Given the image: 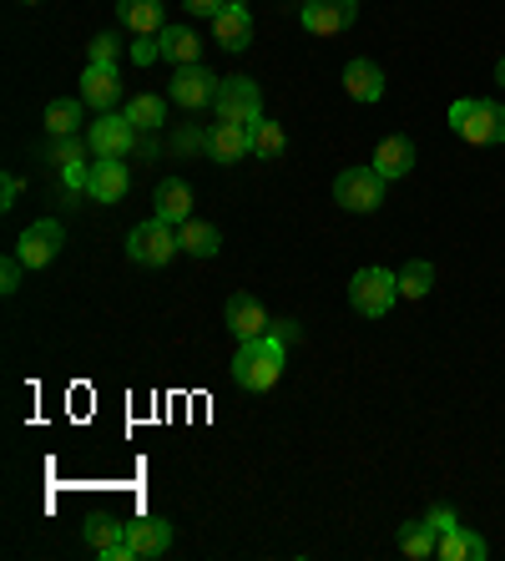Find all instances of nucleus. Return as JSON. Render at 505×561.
<instances>
[{
    "label": "nucleus",
    "instance_id": "obj_1",
    "mask_svg": "<svg viewBox=\"0 0 505 561\" xmlns=\"http://www.w3.org/2000/svg\"><path fill=\"white\" fill-rule=\"evenodd\" d=\"M284 359H288V344L268 329L263 340L238 344V354H233V385H238V390H248V394L273 390V385L284 379Z\"/></svg>",
    "mask_w": 505,
    "mask_h": 561
},
{
    "label": "nucleus",
    "instance_id": "obj_2",
    "mask_svg": "<svg viewBox=\"0 0 505 561\" xmlns=\"http://www.w3.org/2000/svg\"><path fill=\"white\" fill-rule=\"evenodd\" d=\"M450 127L475 147H501L505 142V106L485 102V96H460L450 106Z\"/></svg>",
    "mask_w": 505,
    "mask_h": 561
},
{
    "label": "nucleus",
    "instance_id": "obj_3",
    "mask_svg": "<svg viewBox=\"0 0 505 561\" xmlns=\"http://www.w3.org/2000/svg\"><path fill=\"white\" fill-rule=\"evenodd\" d=\"M177 253H182L177 228H172V222H162L157 213L127 233V259L142 263V268H162V263H172Z\"/></svg>",
    "mask_w": 505,
    "mask_h": 561
},
{
    "label": "nucleus",
    "instance_id": "obj_4",
    "mask_svg": "<svg viewBox=\"0 0 505 561\" xmlns=\"http://www.w3.org/2000/svg\"><path fill=\"white\" fill-rule=\"evenodd\" d=\"M400 299V274H389V268H359L349 284V309L359 319H385Z\"/></svg>",
    "mask_w": 505,
    "mask_h": 561
},
{
    "label": "nucleus",
    "instance_id": "obj_5",
    "mask_svg": "<svg viewBox=\"0 0 505 561\" xmlns=\"http://www.w3.org/2000/svg\"><path fill=\"white\" fill-rule=\"evenodd\" d=\"M218 122H238V127H259L263 122V87L253 77H228L218 102H213Z\"/></svg>",
    "mask_w": 505,
    "mask_h": 561
},
{
    "label": "nucleus",
    "instance_id": "obj_6",
    "mask_svg": "<svg viewBox=\"0 0 505 561\" xmlns=\"http://www.w3.org/2000/svg\"><path fill=\"white\" fill-rule=\"evenodd\" d=\"M389 193V178H379L375 168H349L334 178V203L344 213H375Z\"/></svg>",
    "mask_w": 505,
    "mask_h": 561
},
{
    "label": "nucleus",
    "instance_id": "obj_7",
    "mask_svg": "<svg viewBox=\"0 0 505 561\" xmlns=\"http://www.w3.org/2000/svg\"><path fill=\"white\" fill-rule=\"evenodd\" d=\"M137 137H142V131L127 122V112H102V117L87 127L91 157H131L137 152Z\"/></svg>",
    "mask_w": 505,
    "mask_h": 561
},
{
    "label": "nucleus",
    "instance_id": "obj_8",
    "mask_svg": "<svg viewBox=\"0 0 505 561\" xmlns=\"http://www.w3.org/2000/svg\"><path fill=\"white\" fill-rule=\"evenodd\" d=\"M218 92H222V77H213L203 61L177 66V71H172V81H168V96L177 106H187V112H197V106H213V102H218Z\"/></svg>",
    "mask_w": 505,
    "mask_h": 561
},
{
    "label": "nucleus",
    "instance_id": "obj_9",
    "mask_svg": "<svg viewBox=\"0 0 505 561\" xmlns=\"http://www.w3.org/2000/svg\"><path fill=\"white\" fill-rule=\"evenodd\" d=\"M298 21L313 36H344V31L359 21V0H303L298 5Z\"/></svg>",
    "mask_w": 505,
    "mask_h": 561
},
{
    "label": "nucleus",
    "instance_id": "obj_10",
    "mask_svg": "<svg viewBox=\"0 0 505 561\" xmlns=\"http://www.w3.org/2000/svg\"><path fill=\"white\" fill-rule=\"evenodd\" d=\"M61 243H66V228H61V222H56V218H41V222H31L26 233L15 238V259H21L31 274H36V268H46V263L61 253Z\"/></svg>",
    "mask_w": 505,
    "mask_h": 561
},
{
    "label": "nucleus",
    "instance_id": "obj_11",
    "mask_svg": "<svg viewBox=\"0 0 505 561\" xmlns=\"http://www.w3.org/2000/svg\"><path fill=\"white\" fill-rule=\"evenodd\" d=\"M131 187V172H127V157H96L91 162V178H87V197L91 203H122Z\"/></svg>",
    "mask_w": 505,
    "mask_h": 561
},
{
    "label": "nucleus",
    "instance_id": "obj_12",
    "mask_svg": "<svg viewBox=\"0 0 505 561\" xmlns=\"http://www.w3.org/2000/svg\"><path fill=\"white\" fill-rule=\"evenodd\" d=\"M228 329H233V340L238 344H248V340H263V334H268L273 329V319H268V309H263L259 299H253V294H233V299H228Z\"/></svg>",
    "mask_w": 505,
    "mask_h": 561
},
{
    "label": "nucleus",
    "instance_id": "obj_13",
    "mask_svg": "<svg viewBox=\"0 0 505 561\" xmlns=\"http://www.w3.org/2000/svg\"><path fill=\"white\" fill-rule=\"evenodd\" d=\"M208 157L218 168H233L243 157H253V131L238 127V122H213L208 127Z\"/></svg>",
    "mask_w": 505,
    "mask_h": 561
},
{
    "label": "nucleus",
    "instance_id": "obj_14",
    "mask_svg": "<svg viewBox=\"0 0 505 561\" xmlns=\"http://www.w3.org/2000/svg\"><path fill=\"white\" fill-rule=\"evenodd\" d=\"M81 102L96 106V112H117V102H122L117 66H87L81 71Z\"/></svg>",
    "mask_w": 505,
    "mask_h": 561
},
{
    "label": "nucleus",
    "instance_id": "obj_15",
    "mask_svg": "<svg viewBox=\"0 0 505 561\" xmlns=\"http://www.w3.org/2000/svg\"><path fill=\"white\" fill-rule=\"evenodd\" d=\"M127 547L137 551V561H147V557H168V547H172V526L162 522V516H137V522H127Z\"/></svg>",
    "mask_w": 505,
    "mask_h": 561
},
{
    "label": "nucleus",
    "instance_id": "obj_16",
    "mask_svg": "<svg viewBox=\"0 0 505 561\" xmlns=\"http://www.w3.org/2000/svg\"><path fill=\"white\" fill-rule=\"evenodd\" d=\"M152 213L162 222H172V228H182V222L193 218V187L182 183V178H162L152 193Z\"/></svg>",
    "mask_w": 505,
    "mask_h": 561
},
{
    "label": "nucleus",
    "instance_id": "obj_17",
    "mask_svg": "<svg viewBox=\"0 0 505 561\" xmlns=\"http://www.w3.org/2000/svg\"><path fill=\"white\" fill-rule=\"evenodd\" d=\"M213 41L222 51H248L253 46V15L243 11V0H233L222 15H213Z\"/></svg>",
    "mask_w": 505,
    "mask_h": 561
},
{
    "label": "nucleus",
    "instance_id": "obj_18",
    "mask_svg": "<svg viewBox=\"0 0 505 561\" xmlns=\"http://www.w3.org/2000/svg\"><path fill=\"white\" fill-rule=\"evenodd\" d=\"M344 92H349L354 102L375 106L379 96H385V71H379V61H369V56H354V61L344 66Z\"/></svg>",
    "mask_w": 505,
    "mask_h": 561
},
{
    "label": "nucleus",
    "instance_id": "obj_19",
    "mask_svg": "<svg viewBox=\"0 0 505 561\" xmlns=\"http://www.w3.org/2000/svg\"><path fill=\"white\" fill-rule=\"evenodd\" d=\"M415 142H410V137H385V142L375 147V162H369V168L379 172V178H389V183H394V178H410V172H415Z\"/></svg>",
    "mask_w": 505,
    "mask_h": 561
},
{
    "label": "nucleus",
    "instance_id": "obj_20",
    "mask_svg": "<svg viewBox=\"0 0 505 561\" xmlns=\"http://www.w3.org/2000/svg\"><path fill=\"white\" fill-rule=\"evenodd\" d=\"M117 21L131 36H162V26H168L162 0H117Z\"/></svg>",
    "mask_w": 505,
    "mask_h": 561
},
{
    "label": "nucleus",
    "instance_id": "obj_21",
    "mask_svg": "<svg viewBox=\"0 0 505 561\" xmlns=\"http://www.w3.org/2000/svg\"><path fill=\"white\" fill-rule=\"evenodd\" d=\"M435 557L440 561H485L491 547H485L470 526H450V531H440V551H435Z\"/></svg>",
    "mask_w": 505,
    "mask_h": 561
},
{
    "label": "nucleus",
    "instance_id": "obj_22",
    "mask_svg": "<svg viewBox=\"0 0 505 561\" xmlns=\"http://www.w3.org/2000/svg\"><path fill=\"white\" fill-rule=\"evenodd\" d=\"M177 238H182V253H193V259H218V249H222V233L203 218H187L177 228Z\"/></svg>",
    "mask_w": 505,
    "mask_h": 561
},
{
    "label": "nucleus",
    "instance_id": "obj_23",
    "mask_svg": "<svg viewBox=\"0 0 505 561\" xmlns=\"http://www.w3.org/2000/svg\"><path fill=\"white\" fill-rule=\"evenodd\" d=\"M157 46H162V61H172V66H193L197 51H203V41H197L187 26H162Z\"/></svg>",
    "mask_w": 505,
    "mask_h": 561
},
{
    "label": "nucleus",
    "instance_id": "obj_24",
    "mask_svg": "<svg viewBox=\"0 0 505 561\" xmlns=\"http://www.w3.org/2000/svg\"><path fill=\"white\" fill-rule=\"evenodd\" d=\"M400 551L410 561H429L435 551H440V531H435L429 522H404L400 526Z\"/></svg>",
    "mask_w": 505,
    "mask_h": 561
},
{
    "label": "nucleus",
    "instance_id": "obj_25",
    "mask_svg": "<svg viewBox=\"0 0 505 561\" xmlns=\"http://www.w3.org/2000/svg\"><path fill=\"white\" fill-rule=\"evenodd\" d=\"M122 112H127V122L137 131H157L162 122H168V102H162V96H152V92L127 96V106H122Z\"/></svg>",
    "mask_w": 505,
    "mask_h": 561
},
{
    "label": "nucleus",
    "instance_id": "obj_26",
    "mask_svg": "<svg viewBox=\"0 0 505 561\" xmlns=\"http://www.w3.org/2000/svg\"><path fill=\"white\" fill-rule=\"evenodd\" d=\"M81 96H56V102H46V131L51 137H77L81 127Z\"/></svg>",
    "mask_w": 505,
    "mask_h": 561
},
{
    "label": "nucleus",
    "instance_id": "obj_27",
    "mask_svg": "<svg viewBox=\"0 0 505 561\" xmlns=\"http://www.w3.org/2000/svg\"><path fill=\"white\" fill-rule=\"evenodd\" d=\"M81 536H87V547L91 551H106V547H117L122 536H127V522H122V516H91L87 526H81Z\"/></svg>",
    "mask_w": 505,
    "mask_h": 561
},
{
    "label": "nucleus",
    "instance_id": "obj_28",
    "mask_svg": "<svg viewBox=\"0 0 505 561\" xmlns=\"http://www.w3.org/2000/svg\"><path fill=\"white\" fill-rule=\"evenodd\" d=\"M248 131H253V157H263V162H278V157L288 152V131L278 127V122L263 117L259 127H248Z\"/></svg>",
    "mask_w": 505,
    "mask_h": 561
},
{
    "label": "nucleus",
    "instance_id": "obj_29",
    "mask_svg": "<svg viewBox=\"0 0 505 561\" xmlns=\"http://www.w3.org/2000/svg\"><path fill=\"white\" fill-rule=\"evenodd\" d=\"M429 288H435V263L425 259H410L400 268V299H425Z\"/></svg>",
    "mask_w": 505,
    "mask_h": 561
},
{
    "label": "nucleus",
    "instance_id": "obj_30",
    "mask_svg": "<svg viewBox=\"0 0 505 561\" xmlns=\"http://www.w3.org/2000/svg\"><path fill=\"white\" fill-rule=\"evenodd\" d=\"M117 56H122V41L112 36V31L91 36V46H87V66H117Z\"/></svg>",
    "mask_w": 505,
    "mask_h": 561
},
{
    "label": "nucleus",
    "instance_id": "obj_31",
    "mask_svg": "<svg viewBox=\"0 0 505 561\" xmlns=\"http://www.w3.org/2000/svg\"><path fill=\"white\" fill-rule=\"evenodd\" d=\"M87 178H91V162L77 157V162H61V187L66 193H87Z\"/></svg>",
    "mask_w": 505,
    "mask_h": 561
},
{
    "label": "nucleus",
    "instance_id": "obj_32",
    "mask_svg": "<svg viewBox=\"0 0 505 561\" xmlns=\"http://www.w3.org/2000/svg\"><path fill=\"white\" fill-rule=\"evenodd\" d=\"M26 274H31V268H26V263H21V259H15V253H11V259L0 263V294H15V288H21V278H26Z\"/></svg>",
    "mask_w": 505,
    "mask_h": 561
},
{
    "label": "nucleus",
    "instance_id": "obj_33",
    "mask_svg": "<svg viewBox=\"0 0 505 561\" xmlns=\"http://www.w3.org/2000/svg\"><path fill=\"white\" fill-rule=\"evenodd\" d=\"M228 5H233V0H182V11H187V15H208V21H213V15H222Z\"/></svg>",
    "mask_w": 505,
    "mask_h": 561
},
{
    "label": "nucleus",
    "instance_id": "obj_34",
    "mask_svg": "<svg viewBox=\"0 0 505 561\" xmlns=\"http://www.w3.org/2000/svg\"><path fill=\"white\" fill-rule=\"evenodd\" d=\"M157 56H162V46H157V36H142V41H137V46H131V61H137V66H152Z\"/></svg>",
    "mask_w": 505,
    "mask_h": 561
},
{
    "label": "nucleus",
    "instance_id": "obj_35",
    "mask_svg": "<svg viewBox=\"0 0 505 561\" xmlns=\"http://www.w3.org/2000/svg\"><path fill=\"white\" fill-rule=\"evenodd\" d=\"M15 197H21V178H15V172H5V178H0V208L11 213Z\"/></svg>",
    "mask_w": 505,
    "mask_h": 561
},
{
    "label": "nucleus",
    "instance_id": "obj_36",
    "mask_svg": "<svg viewBox=\"0 0 505 561\" xmlns=\"http://www.w3.org/2000/svg\"><path fill=\"white\" fill-rule=\"evenodd\" d=\"M429 526H435V531H450V526H460V516H455L450 506H429V516H425Z\"/></svg>",
    "mask_w": 505,
    "mask_h": 561
},
{
    "label": "nucleus",
    "instance_id": "obj_37",
    "mask_svg": "<svg viewBox=\"0 0 505 561\" xmlns=\"http://www.w3.org/2000/svg\"><path fill=\"white\" fill-rule=\"evenodd\" d=\"M177 152H208V131H177Z\"/></svg>",
    "mask_w": 505,
    "mask_h": 561
},
{
    "label": "nucleus",
    "instance_id": "obj_38",
    "mask_svg": "<svg viewBox=\"0 0 505 561\" xmlns=\"http://www.w3.org/2000/svg\"><path fill=\"white\" fill-rule=\"evenodd\" d=\"M273 334H278L284 344H298V340H303V324H298V319H278V324H273Z\"/></svg>",
    "mask_w": 505,
    "mask_h": 561
},
{
    "label": "nucleus",
    "instance_id": "obj_39",
    "mask_svg": "<svg viewBox=\"0 0 505 561\" xmlns=\"http://www.w3.org/2000/svg\"><path fill=\"white\" fill-rule=\"evenodd\" d=\"M495 87H505V56H501V66H495Z\"/></svg>",
    "mask_w": 505,
    "mask_h": 561
},
{
    "label": "nucleus",
    "instance_id": "obj_40",
    "mask_svg": "<svg viewBox=\"0 0 505 561\" xmlns=\"http://www.w3.org/2000/svg\"><path fill=\"white\" fill-rule=\"evenodd\" d=\"M21 5H41V0H21Z\"/></svg>",
    "mask_w": 505,
    "mask_h": 561
}]
</instances>
